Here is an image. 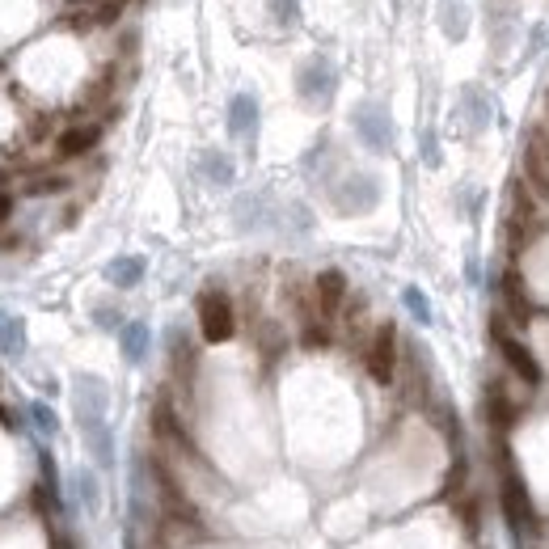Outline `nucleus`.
<instances>
[{
	"mask_svg": "<svg viewBox=\"0 0 549 549\" xmlns=\"http://www.w3.org/2000/svg\"><path fill=\"white\" fill-rule=\"evenodd\" d=\"M199 330H203V342H228L237 334L233 301H228L220 287H208V292L199 296Z\"/></svg>",
	"mask_w": 549,
	"mask_h": 549,
	"instance_id": "1",
	"label": "nucleus"
},
{
	"mask_svg": "<svg viewBox=\"0 0 549 549\" xmlns=\"http://www.w3.org/2000/svg\"><path fill=\"white\" fill-rule=\"evenodd\" d=\"M491 339L499 342V351H503V360H507V368H512L515 377L524 380L529 389H537V385H541V363H537V355L507 330V317H494L491 322Z\"/></svg>",
	"mask_w": 549,
	"mask_h": 549,
	"instance_id": "2",
	"label": "nucleus"
},
{
	"mask_svg": "<svg viewBox=\"0 0 549 549\" xmlns=\"http://www.w3.org/2000/svg\"><path fill=\"white\" fill-rule=\"evenodd\" d=\"M363 363H368V377L377 380V385H393V377H398V330H393V322L372 330Z\"/></svg>",
	"mask_w": 549,
	"mask_h": 549,
	"instance_id": "3",
	"label": "nucleus"
},
{
	"mask_svg": "<svg viewBox=\"0 0 549 549\" xmlns=\"http://www.w3.org/2000/svg\"><path fill=\"white\" fill-rule=\"evenodd\" d=\"M351 123H355L360 140L372 152H389V149H393V118H389V111H385L380 102H363V106H355Z\"/></svg>",
	"mask_w": 549,
	"mask_h": 549,
	"instance_id": "4",
	"label": "nucleus"
},
{
	"mask_svg": "<svg viewBox=\"0 0 549 549\" xmlns=\"http://www.w3.org/2000/svg\"><path fill=\"white\" fill-rule=\"evenodd\" d=\"M296 89H301V97L309 102V106H325V102L334 97V89H339L334 64H330L325 56H313L301 68V76H296Z\"/></svg>",
	"mask_w": 549,
	"mask_h": 549,
	"instance_id": "5",
	"label": "nucleus"
},
{
	"mask_svg": "<svg viewBox=\"0 0 549 549\" xmlns=\"http://www.w3.org/2000/svg\"><path fill=\"white\" fill-rule=\"evenodd\" d=\"M380 199V187L372 173H351L342 187H334V208L342 216H360V211H372Z\"/></svg>",
	"mask_w": 549,
	"mask_h": 549,
	"instance_id": "6",
	"label": "nucleus"
},
{
	"mask_svg": "<svg viewBox=\"0 0 549 549\" xmlns=\"http://www.w3.org/2000/svg\"><path fill=\"white\" fill-rule=\"evenodd\" d=\"M499 292H503V309H507V322L512 325H529L532 313H537V304H532V292L524 284V275L507 266L503 271V279H499Z\"/></svg>",
	"mask_w": 549,
	"mask_h": 549,
	"instance_id": "7",
	"label": "nucleus"
},
{
	"mask_svg": "<svg viewBox=\"0 0 549 549\" xmlns=\"http://www.w3.org/2000/svg\"><path fill=\"white\" fill-rule=\"evenodd\" d=\"M76 418H80V427H89V423H106V385L97 377H76Z\"/></svg>",
	"mask_w": 549,
	"mask_h": 549,
	"instance_id": "8",
	"label": "nucleus"
},
{
	"mask_svg": "<svg viewBox=\"0 0 549 549\" xmlns=\"http://www.w3.org/2000/svg\"><path fill=\"white\" fill-rule=\"evenodd\" d=\"M313 304H317V313H322L325 322L339 313L342 304H347V275L342 271H322L317 279H313Z\"/></svg>",
	"mask_w": 549,
	"mask_h": 549,
	"instance_id": "9",
	"label": "nucleus"
},
{
	"mask_svg": "<svg viewBox=\"0 0 549 549\" xmlns=\"http://www.w3.org/2000/svg\"><path fill=\"white\" fill-rule=\"evenodd\" d=\"M507 220L524 225L532 237L545 228V208H541V203H537V194L524 187V178H520V182H512V216H507Z\"/></svg>",
	"mask_w": 549,
	"mask_h": 549,
	"instance_id": "10",
	"label": "nucleus"
},
{
	"mask_svg": "<svg viewBox=\"0 0 549 549\" xmlns=\"http://www.w3.org/2000/svg\"><path fill=\"white\" fill-rule=\"evenodd\" d=\"M97 140H102V127H97V123H72V127H64V132H59L56 156H64V161L85 156V152L97 149Z\"/></svg>",
	"mask_w": 549,
	"mask_h": 549,
	"instance_id": "11",
	"label": "nucleus"
},
{
	"mask_svg": "<svg viewBox=\"0 0 549 549\" xmlns=\"http://www.w3.org/2000/svg\"><path fill=\"white\" fill-rule=\"evenodd\" d=\"M152 431H156V439H170V444H178V448L194 453V444L187 439L182 423H178V415H173L170 398H156V406H152Z\"/></svg>",
	"mask_w": 549,
	"mask_h": 549,
	"instance_id": "12",
	"label": "nucleus"
},
{
	"mask_svg": "<svg viewBox=\"0 0 549 549\" xmlns=\"http://www.w3.org/2000/svg\"><path fill=\"white\" fill-rule=\"evenodd\" d=\"M503 512H507V520H512L515 529H524L532 520V503L529 494H524V486H520V477L507 474L503 477Z\"/></svg>",
	"mask_w": 549,
	"mask_h": 549,
	"instance_id": "13",
	"label": "nucleus"
},
{
	"mask_svg": "<svg viewBox=\"0 0 549 549\" xmlns=\"http://www.w3.org/2000/svg\"><path fill=\"white\" fill-rule=\"evenodd\" d=\"M170 360H173V377L190 385L194 380V368H199V351H194V342L187 334H173L170 339Z\"/></svg>",
	"mask_w": 549,
	"mask_h": 549,
	"instance_id": "14",
	"label": "nucleus"
},
{
	"mask_svg": "<svg viewBox=\"0 0 549 549\" xmlns=\"http://www.w3.org/2000/svg\"><path fill=\"white\" fill-rule=\"evenodd\" d=\"M254 127H258V102H254V94H237L228 106V132L254 135Z\"/></svg>",
	"mask_w": 549,
	"mask_h": 549,
	"instance_id": "15",
	"label": "nucleus"
},
{
	"mask_svg": "<svg viewBox=\"0 0 549 549\" xmlns=\"http://www.w3.org/2000/svg\"><path fill=\"white\" fill-rule=\"evenodd\" d=\"M524 187H529L532 194H537V203L549 211V165L529 149H524Z\"/></svg>",
	"mask_w": 549,
	"mask_h": 549,
	"instance_id": "16",
	"label": "nucleus"
},
{
	"mask_svg": "<svg viewBox=\"0 0 549 549\" xmlns=\"http://www.w3.org/2000/svg\"><path fill=\"white\" fill-rule=\"evenodd\" d=\"M486 415H491V423L499 427V431H507V427L515 423V401L507 398L503 385H491V389H486Z\"/></svg>",
	"mask_w": 549,
	"mask_h": 549,
	"instance_id": "17",
	"label": "nucleus"
},
{
	"mask_svg": "<svg viewBox=\"0 0 549 549\" xmlns=\"http://www.w3.org/2000/svg\"><path fill=\"white\" fill-rule=\"evenodd\" d=\"M0 351H4L9 360H21V355H26V322H21V317L0 313Z\"/></svg>",
	"mask_w": 549,
	"mask_h": 549,
	"instance_id": "18",
	"label": "nucleus"
},
{
	"mask_svg": "<svg viewBox=\"0 0 549 549\" xmlns=\"http://www.w3.org/2000/svg\"><path fill=\"white\" fill-rule=\"evenodd\" d=\"M149 325L144 322H127L123 330H118V342H123V355H127V363H140L144 355H149Z\"/></svg>",
	"mask_w": 549,
	"mask_h": 549,
	"instance_id": "19",
	"label": "nucleus"
},
{
	"mask_svg": "<svg viewBox=\"0 0 549 549\" xmlns=\"http://www.w3.org/2000/svg\"><path fill=\"white\" fill-rule=\"evenodd\" d=\"M85 444H89V453L97 456V465H102V469H111V465H114V444H111L106 423H89V427H85Z\"/></svg>",
	"mask_w": 549,
	"mask_h": 549,
	"instance_id": "20",
	"label": "nucleus"
},
{
	"mask_svg": "<svg viewBox=\"0 0 549 549\" xmlns=\"http://www.w3.org/2000/svg\"><path fill=\"white\" fill-rule=\"evenodd\" d=\"M439 26H444L448 38H465V30H469L465 4H461V0H444V4H439Z\"/></svg>",
	"mask_w": 549,
	"mask_h": 549,
	"instance_id": "21",
	"label": "nucleus"
},
{
	"mask_svg": "<svg viewBox=\"0 0 549 549\" xmlns=\"http://www.w3.org/2000/svg\"><path fill=\"white\" fill-rule=\"evenodd\" d=\"M106 279H111L114 287H135L144 279V263H140V258H118V263L106 266Z\"/></svg>",
	"mask_w": 549,
	"mask_h": 549,
	"instance_id": "22",
	"label": "nucleus"
},
{
	"mask_svg": "<svg viewBox=\"0 0 549 549\" xmlns=\"http://www.w3.org/2000/svg\"><path fill=\"white\" fill-rule=\"evenodd\" d=\"M301 342L309 347V351L330 347V325H325V317H309V322L301 325Z\"/></svg>",
	"mask_w": 549,
	"mask_h": 549,
	"instance_id": "23",
	"label": "nucleus"
},
{
	"mask_svg": "<svg viewBox=\"0 0 549 549\" xmlns=\"http://www.w3.org/2000/svg\"><path fill=\"white\" fill-rule=\"evenodd\" d=\"M203 170H208V178L211 182H220V187L233 182V165H228L225 152H208V156H203Z\"/></svg>",
	"mask_w": 549,
	"mask_h": 549,
	"instance_id": "24",
	"label": "nucleus"
},
{
	"mask_svg": "<svg viewBox=\"0 0 549 549\" xmlns=\"http://www.w3.org/2000/svg\"><path fill=\"white\" fill-rule=\"evenodd\" d=\"M266 9H271V18L279 26H296L301 21V0H266Z\"/></svg>",
	"mask_w": 549,
	"mask_h": 549,
	"instance_id": "25",
	"label": "nucleus"
},
{
	"mask_svg": "<svg viewBox=\"0 0 549 549\" xmlns=\"http://www.w3.org/2000/svg\"><path fill=\"white\" fill-rule=\"evenodd\" d=\"M30 418H34V427L42 431V436H56V431H59L56 410H51V406H42V401H34V406H30Z\"/></svg>",
	"mask_w": 549,
	"mask_h": 549,
	"instance_id": "26",
	"label": "nucleus"
},
{
	"mask_svg": "<svg viewBox=\"0 0 549 549\" xmlns=\"http://www.w3.org/2000/svg\"><path fill=\"white\" fill-rule=\"evenodd\" d=\"M59 190H68V178H59V173H42V178H34V182L26 187V194H59Z\"/></svg>",
	"mask_w": 549,
	"mask_h": 549,
	"instance_id": "27",
	"label": "nucleus"
},
{
	"mask_svg": "<svg viewBox=\"0 0 549 549\" xmlns=\"http://www.w3.org/2000/svg\"><path fill=\"white\" fill-rule=\"evenodd\" d=\"M123 9H127V0H102L94 9V26H114L123 18Z\"/></svg>",
	"mask_w": 549,
	"mask_h": 549,
	"instance_id": "28",
	"label": "nucleus"
},
{
	"mask_svg": "<svg viewBox=\"0 0 549 549\" xmlns=\"http://www.w3.org/2000/svg\"><path fill=\"white\" fill-rule=\"evenodd\" d=\"M529 152H537V156L549 165V123H537V127L529 132Z\"/></svg>",
	"mask_w": 549,
	"mask_h": 549,
	"instance_id": "29",
	"label": "nucleus"
},
{
	"mask_svg": "<svg viewBox=\"0 0 549 549\" xmlns=\"http://www.w3.org/2000/svg\"><path fill=\"white\" fill-rule=\"evenodd\" d=\"M76 494L85 499V507H97V482H94L89 469H80V474H76Z\"/></svg>",
	"mask_w": 549,
	"mask_h": 549,
	"instance_id": "30",
	"label": "nucleus"
},
{
	"mask_svg": "<svg viewBox=\"0 0 549 549\" xmlns=\"http://www.w3.org/2000/svg\"><path fill=\"white\" fill-rule=\"evenodd\" d=\"M406 309L415 313L418 322H431V309H427V301H423V292H418V287H406Z\"/></svg>",
	"mask_w": 549,
	"mask_h": 549,
	"instance_id": "31",
	"label": "nucleus"
},
{
	"mask_svg": "<svg viewBox=\"0 0 549 549\" xmlns=\"http://www.w3.org/2000/svg\"><path fill=\"white\" fill-rule=\"evenodd\" d=\"M263 351L271 355V360L284 351V339H279V330H275V325H263Z\"/></svg>",
	"mask_w": 549,
	"mask_h": 549,
	"instance_id": "32",
	"label": "nucleus"
},
{
	"mask_svg": "<svg viewBox=\"0 0 549 549\" xmlns=\"http://www.w3.org/2000/svg\"><path fill=\"white\" fill-rule=\"evenodd\" d=\"M9 216H13V194H9V190H0V225H4Z\"/></svg>",
	"mask_w": 549,
	"mask_h": 549,
	"instance_id": "33",
	"label": "nucleus"
},
{
	"mask_svg": "<svg viewBox=\"0 0 549 549\" xmlns=\"http://www.w3.org/2000/svg\"><path fill=\"white\" fill-rule=\"evenodd\" d=\"M51 549H76V545H72V537H68V532L56 529V532H51Z\"/></svg>",
	"mask_w": 549,
	"mask_h": 549,
	"instance_id": "34",
	"label": "nucleus"
},
{
	"mask_svg": "<svg viewBox=\"0 0 549 549\" xmlns=\"http://www.w3.org/2000/svg\"><path fill=\"white\" fill-rule=\"evenodd\" d=\"M0 427H9V431H18V415H13L9 406H0Z\"/></svg>",
	"mask_w": 549,
	"mask_h": 549,
	"instance_id": "35",
	"label": "nucleus"
},
{
	"mask_svg": "<svg viewBox=\"0 0 549 549\" xmlns=\"http://www.w3.org/2000/svg\"><path fill=\"white\" fill-rule=\"evenodd\" d=\"M4 182H9V173H4V170H0V187H4Z\"/></svg>",
	"mask_w": 549,
	"mask_h": 549,
	"instance_id": "36",
	"label": "nucleus"
},
{
	"mask_svg": "<svg viewBox=\"0 0 549 549\" xmlns=\"http://www.w3.org/2000/svg\"><path fill=\"white\" fill-rule=\"evenodd\" d=\"M491 4H494V0H491Z\"/></svg>",
	"mask_w": 549,
	"mask_h": 549,
	"instance_id": "37",
	"label": "nucleus"
}]
</instances>
